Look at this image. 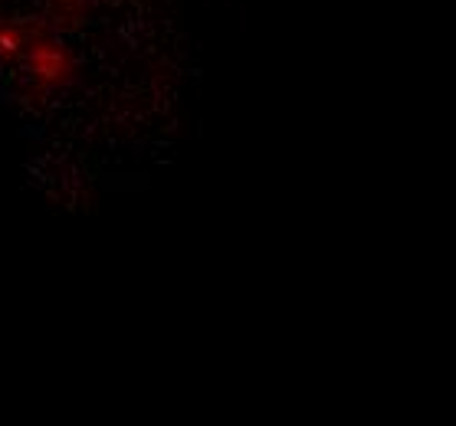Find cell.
<instances>
[{
  "mask_svg": "<svg viewBox=\"0 0 456 426\" xmlns=\"http://www.w3.org/2000/svg\"><path fill=\"white\" fill-rule=\"evenodd\" d=\"M20 63L30 76V89L40 95L62 92L76 83V56L43 23H27V43H23Z\"/></svg>",
  "mask_w": 456,
  "mask_h": 426,
  "instance_id": "obj_1",
  "label": "cell"
},
{
  "mask_svg": "<svg viewBox=\"0 0 456 426\" xmlns=\"http://www.w3.org/2000/svg\"><path fill=\"white\" fill-rule=\"evenodd\" d=\"M23 43H27V23H0V66L20 63Z\"/></svg>",
  "mask_w": 456,
  "mask_h": 426,
  "instance_id": "obj_2",
  "label": "cell"
}]
</instances>
